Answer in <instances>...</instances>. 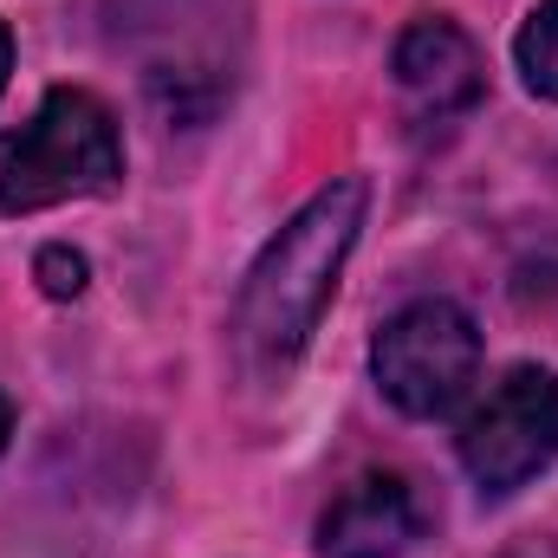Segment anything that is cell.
I'll return each mask as SVG.
<instances>
[{"mask_svg":"<svg viewBox=\"0 0 558 558\" xmlns=\"http://www.w3.org/2000/svg\"><path fill=\"white\" fill-rule=\"evenodd\" d=\"M364 208H371V182L338 175L267 241V254L254 260L241 305H234V344L254 371H286L312 344V331L338 292V274L357 247Z\"/></svg>","mask_w":558,"mask_h":558,"instance_id":"1","label":"cell"},{"mask_svg":"<svg viewBox=\"0 0 558 558\" xmlns=\"http://www.w3.org/2000/svg\"><path fill=\"white\" fill-rule=\"evenodd\" d=\"M124 175L118 118L98 92L59 85L39 111L0 137V215H39L72 195H105Z\"/></svg>","mask_w":558,"mask_h":558,"instance_id":"2","label":"cell"},{"mask_svg":"<svg viewBox=\"0 0 558 558\" xmlns=\"http://www.w3.org/2000/svg\"><path fill=\"white\" fill-rule=\"evenodd\" d=\"M371 371L403 416H448L481 371V331L454 299H416L377 331Z\"/></svg>","mask_w":558,"mask_h":558,"instance_id":"3","label":"cell"},{"mask_svg":"<svg viewBox=\"0 0 558 558\" xmlns=\"http://www.w3.org/2000/svg\"><path fill=\"white\" fill-rule=\"evenodd\" d=\"M558 461V377L539 364L507 371L461 422V468L481 494H513Z\"/></svg>","mask_w":558,"mask_h":558,"instance_id":"4","label":"cell"},{"mask_svg":"<svg viewBox=\"0 0 558 558\" xmlns=\"http://www.w3.org/2000/svg\"><path fill=\"white\" fill-rule=\"evenodd\" d=\"M416 533H422L416 494L397 474H364L325 507L318 558H403Z\"/></svg>","mask_w":558,"mask_h":558,"instance_id":"5","label":"cell"},{"mask_svg":"<svg viewBox=\"0 0 558 558\" xmlns=\"http://www.w3.org/2000/svg\"><path fill=\"white\" fill-rule=\"evenodd\" d=\"M397 85L422 118H454L481 98V52L454 20H416L397 39Z\"/></svg>","mask_w":558,"mask_h":558,"instance_id":"6","label":"cell"},{"mask_svg":"<svg viewBox=\"0 0 558 558\" xmlns=\"http://www.w3.org/2000/svg\"><path fill=\"white\" fill-rule=\"evenodd\" d=\"M513 59H520V78L533 98H553L558 105V0H539L513 39Z\"/></svg>","mask_w":558,"mask_h":558,"instance_id":"7","label":"cell"},{"mask_svg":"<svg viewBox=\"0 0 558 558\" xmlns=\"http://www.w3.org/2000/svg\"><path fill=\"white\" fill-rule=\"evenodd\" d=\"M33 274L46 286V299H78L92 267H85V254H72V247H46V254L33 260Z\"/></svg>","mask_w":558,"mask_h":558,"instance_id":"8","label":"cell"},{"mask_svg":"<svg viewBox=\"0 0 558 558\" xmlns=\"http://www.w3.org/2000/svg\"><path fill=\"white\" fill-rule=\"evenodd\" d=\"M7 72H13V33L0 26V92H7Z\"/></svg>","mask_w":558,"mask_h":558,"instance_id":"9","label":"cell"},{"mask_svg":"<svg viewBox=\"0 0 558 558\" xmlns=\"http://www.w3.org/2000/svg\"><path fill=\"white\" fill-rule=\"evenodd\" d=\"M7 435H13V410H7V397H0V454H7Z\"/></svg>","mask_w":558,"mask_h":558,"instance_id":"10","label":"cell"}]
</instances>
